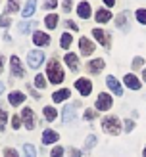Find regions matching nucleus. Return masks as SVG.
Here are the masks:
<instances>
[{"label": "nucleus", "mask_w": 146, "mask_h": 157, "mask_svg": "<svg viewBox=\"0 0 146 157\" xmlns=\"http://www.w3.org/2000/svg\"><path fill=\"white\" fill-rule=\"evenodd\" d=\"M102 130L106 132V134H110V136H117L123 130V124H121V121L115 115H106L102 119Z\"/></svg>", "instance_id": "nucleus-1"}, {"label": "nucleus", "mask_w": 146, "mask_h": 157, "mask_svg": "<svg viewBox=\"0 0 146 157\" xmlns=\"http://www.w3.org/2000/svg\"><path fill=\"white\" fill-rule=\"evenodd\" d=\"M46 71H48V78L52 84H60L64 82V69L60 67V61L56 58H52L48 61V67H46Z\"/></svg>", "instance_id": "nucleus-2"}, {"label": "nucleus", "mask_w": 146, "mask_h": 157, "mask_svg": "<svg viewBox=\"0 0 146 157\" xmlns=\"http://www.w3.org/2000/svg\"><path fill=\"white\" fill-rule=\"evenodd\" d=\"M112 105H113V98L108 92H100L96 98V105H94L96 111H110Z\"/></svg>", "instance_id": "nucleus-3"}, {"label": "nucleus", "mask_w": 146, "mask_h": 157, "mask_svg": "<svg viewBox=\"0 0 146 157\" xmlns=\"http://www.w3.org/2000/svg\"><path fill=\"white\" fill-rule=\"evenodd\" d=\"M75 88L79 90L81 96H89V94L92 92V82L89 81L87 77H81V78H77V81H75Z\"/></svg>", "instance_id": "nucleus-4"}, {"label": "nucleus", "mask_w": 146, "mask_h": 157, "mask_svg": "<svg viewBox=\"0 0 146 157\" xmlns=\"http://www.w3.org/2000/svg\"><path fill=\"white\" fill-rule=\"evenodd\" d=\"M42 61H44V54H42L41 50H31V52H29V56H27V63H29V67L37 69V67H41Z\"/></svg>", "instance_id": "nucleus-5"}, {"label": "nucleus", "mask_w": 146, "mask_h": 157, "mask_svg": "<svg viewBox=\"0 0 146 157\" xmlns=\"http://www.w3.org/2000/svg\"><path fill=\"white\" fill-rule=\"evenodd\" d=\"M92 36H94L96 40L104 46V48H112V38H110V35H108L106 31H102V29H92Z\"/></svg>", "instance_id": "nucleus-6"}, {"label": "nucleus", "mask_w": 146, "mask_h": 157, "mask_svg": "<svg viewBox=\"0 0 146 157\" xmlns=\"http://www.w3.org/2000/svg\"><path fill=\"white\" fill-rule=\"evenodd\" d=\"M106 84H108V88H110L115 96H123V86H121V82L113 75H108L106 77Z\"/></svg>", "instance_id": "nucleus-7"}, {"label": "nucleus", "mask_w": 146, "mask_h": 157, "mask_svg": "<svg viewBox=\"0 0 146 157\" xmlns=\"http://www.w3.org/2000/svg\"><path fill=\"white\" fill-rule=\"evenodd\" d=\"M21 119H23V123H25V128H29V130L35 128V113H33L31 107H25L21 111Z\"/></svg>", "instance_id": "nucleus-8"}, {"label": "nucleus", "mask_w": 146, "mask_h": 157, "mask_svg": "<svg viewBox=\"0 0 146 157\" xmlns=\"http://www.w3.org/2000/svg\"><path fill=\"white\" fill-rule=\"evenodd\" d=\"M106 67V61L102 59V58H96V59H90L89 63H87V69H89V73H92V75H98L102 69Z\"/></svg>", "instance_id": "nucleus-9"}, {"label": "nucleus", "mask_w": 146, "mask_h": 157, "mask_svg": "<svg viewBox=\"0 0 146 157\" xmlns=\"http://www.w3.org/2000/svg\"><path fill=\"white\" fill-rule=\"evenodd\" d=\"M79 48H81L83 56H90V54L94 52V42L89 40L87 36H83V38H79Z\"/></svg>", "instance_id": "nucleus-10"}, {"label": "nucleus", "mask_w": 146, "mask_h": 157, "mask_svg": "<svg viewBox=\"0 0 146 157\" xmlns=\"http://www.w3.org/2000/svg\"><path fill=\"white\" fill-rule=\"evenodd\" d=\"M123 82H125V86L131 88V90H140V86H142V82L138 81L133 73H127L125 77H123Z\"/></svg>", "instance_id": "nucleus-11"}, {"label": "nucleus", "mask_w": 146, "mask_h": 157, "mask_svg": "<svg viewBox=\"0 0 146 157\" xmlns=\"http://www.w3.org/2000/svg\"><path fill=\"white\" fill-rule=\"evenodd\" d=\"M77 13H79L81 19H89L92 15V8H90V4L87 2V0H83V2L77 6Z\"/></svg>", "instance_id": "nucleus-12"}, {"label": "nucleus", "mask_w": 146, "mask_h": 157, "mask_svg": "<svg viewBox=\"0 0 146 157\" xmlns=\"http://www.w3.org/2000/svg\"><path fill=\"white\" fill-rule=\"evenodd\" d=\"M115 25H117V29L121 31H129V12H121L117 17H115Z\"/></svg>", "instance_id": "nucleus-13"}, {"label": "nucleus", "mask_w": 146, "mask_h": 157, "mask_svg": "<svg viewBox=\"0 0 146 157\" xmlns=\"http://www.w3.org/2000/svg\"><path fill=\"white\" fill-rule=\"evenodd\" d=\"M10 63H12V73L15 75V77H25V69L21 67V61H19V58L18 56H12V59H10Z\"/></svg>", "instance_id": "nucleus-14"}, {"label": "nucleus", "mask_w": 146, "mask_h": 157, "mask_svg": "<svg viewBox=\"0 0 146 157\" xmlns=\"http://www.w3.org/2000/svg\"><path fill=\"white\" fill-rule=\"evenodd\" d=\"M77 105H79V104H73V105H65V107H64V111H61V113H64V115H61V121H64L65 124L71 123V121L75 119V107H77Z\"/></svg>", "instance_id": "nucleus-15"}, {"label": "nucleus", "mask_w": 146, "mask_h": 157, "mask_svg": "<svg viewBox=\"0 0 146 157\" xmlns=\"http://www.w3.org/2000/svg\"><path fill=\"white\" fill-rule=\"evenodd\" d=\"M58 132L56 130H52V128H46L42 132V144H56L58 142Z\"/></svg>", "instance_id": "nucleus-16"}, {"label": "nucleus", "mask_w": 146, "mask_h": 157, "mask_svg": "<svg viewBox=\"0 0 146 157\" xmlns=\"http://www.w3.org/2000/svg\"><path fill=\"white\" fill-rule=\"evenodd\" d=\"M33 42L37 46H48L50 44V36L46 33H41V31H37V33L33 35Z\"/></svg>", "instance_id": "nucleus-17"}, {"label": "nucleus", "mask_w": 146, "mask_h": 157, "mask_svg": "<svg viewBox=\"0 0 146 157\" xmlns=\"http://www.w3.org/2000/svg\"><path fill=\"white\" fill-rule=\"evenodd\" d=\"M69 96H71L69 88H61V90H58V92L52 94V100H54V104H60V101H65Z\"/></svg>", "instance_id": "nucleus-18"}, {"label": "nucleus", "mask_w": 146, "mask_h": 157, "mask_svg": "<svg viewBox=\"0 0 146 157\" xmlns=\"http://www.w3.org/2000/svg\"><path fill=\"white\" fill-rule=\"evenodd\" d=\"M65 63H67V67L71 69V71H77L79 69V58L75 56V54H65Z\"/></svg>", "instance_id": "nucleus-19"}, {"label": "nucleus", "mask_w": 146, "mask_h": 157, "mask_svg": "<svg viewBox=\"0 0 146 157\" xmlns=\"http://www.w3.org/2000/svg\"><path fill=\"white\" fill-rule=\"evenodd\" d=\"M94 19L98 23H108V21L112 19V12L110 10H102V8H100V10L96 12V15H94Z\"/></svg>", "instance_id": "nucleus-20"}, {"label": "nucleus", "mask_w": 146, "mask_h": 157, "mask_svg": "<svg viewBox=\"0 0 146 157\" xmlns=\"http://www.w3.org/2000/svg\"><path fill=\"white\" fill-rule=\"evenodd\" d=\"M35 8H37V0H27L25 8L21 10V15L23 17H31V15L35 13Z\"/></svg>", "instance_id": "nucleus-21"}, {"label": "nucleus", "mask_w": 146, "mask_h": 157, "mask_svg": "<svg viewBox=\"0 0 146 157\" xmlns=\"http://www.w3.org/2000/svg\"><path fill=\"white\" fill-rule=\"evenodd\" d=\"M8 100H10L12 105H21L23 101H25V94H21V92H12Z\"/></svg>", "instance_id": "nucleus-22"}, {"label": "nucleus", "mask_w": 146, "mask_h": 157, "mask_svg": "<svg viewBox=\"0 0 146 157\" xmlns=\"http://www.w3.org/2000/svg\"><path fill=\"white\" fill-rule=\"evenodd\" d=\"M58 15L56 13H50V15H46V19H44V23H46V27L48 29H56L58 27Z\"/></svg>", "instance_id": "nucleus-23"}, {"label": "nucleus", "mask_w": 146, "mask_h": 157, "mask_svg": "<svg viewBox=\"0 0 146 157\" xmlns=\"http://www.w3.org/2000/svg\"><path fill=\"white\" fill-rule=\"evenodd\" d=\"M71 40H73V36L69 35V33H64V35H61V40H60V46L64 50H67L69 46H71Z\"/></svg>", "instance_id": "nucleus-24"}, {"label": "nucleus", "mask_w": 146, "mask_h": 157, "mask_svg": "<svg viewBox=\"0 0 146 157\" xmlns=\"http://www.w3.org/2000/svg\"><path fill=\"white\" fill-rule=\"evenodd\" d=\"M56 109H54L52 105H46L44 107V117H46V121H54V119H56Z\"/></svg>", "instance_id": "nucleus-25"}, {"label": "nucleus", "mask_w": 146, "mask_h": 157, "mask_svg": "<svg viewBox=\"0 0 146 157\" xmlns=\"http://www.w3.org/2000/svg\"><path fill=\"white\" fill-rule=\"evenodd\" d=\"M135 15H136V21L140 23V25H146V10L144 8H138L135 12Z\"/></svg>", "instance_id": "nucleus-26"}, {"label": "nucleus", "mask_w": 146, "mask_h": 157, "mask_svg": "<svg viewBox=\"0 0 146 157\" xmlns=\"http://www.w3.org/2000/svg\"><path fill=\"white\" fill-rule=\"evenodd\" d=\"M37 151H35V147L31 146V144H23V157H35Z\"/></svg>", "instance_id": "nucleus-27"}, {"label": "nucleus", "mask_w": 146, "mask_h": 157, "mask_svg": "<svg viewBox=\"0 0 146 157\" xmlns=\"http://www.w3.org/2000/svg\"><path fill=\"white\" fill-rule=\"evenodd\" d=\"M96 146V136L94 134H89L87 140H85V150H92Z\"/></svg>", "instance_id": "nucleus-28"}, {"label": "nucleus", "mask_w": 146, "mask_h": 157, "mask_svg": "<svg viewBox=\"0 0 146 157\" xmlns=\"http://www.w3.org/2000/svg\"><path fill=\"white\" fill-rule=\"evenodd\" d=\"M46 84H48V82H46V78H44L42 75H37V77H35V86H37V88H41V90H42Z\"/></svg>", "instance_id": "nucleus-29"}, {"label": "nucleus", "mask_w": 146, "mask_h": 157, "mask_svg": "<svg viewBox=\"0 0 146 157\" xmlns=\"http://www.w3.org/2000/svg\"><path fill=\"white\" fill-rule=\"evenodd\" d=\"M83 117H85V121H92V119H96V117H98V113H96V109H87Z\"/></svg>", "instance_id": "nucleus-30"}, {"label": "nucleus", "mask_w": 146, "mask_h": 157, "mask_svg": "<svg viewBox=\"0 0 146 157\" xmlns=\"http://www.w3.org/2000/svg\"><path fill=\"white\" fill-rule=\"evenodd\" d=\"M6 121H8V113L4 111L2 107H0V130L6 128Z\"/></svg>", "instance_id": "nucleus-31"}, {"label": "nucleus", "mask_w": 146, "mask_h": 157, "mask_svg": "<svg viewBox=\"0 0 146 157\" xmlns=\"http://www.w3.org/2000/svg\"><path fill=\"white\" fill-rule=\"evenodd\" d=\"M135 128V121L133 119H125V123H123V130L125 132H133Z\"/></svg>", "instance_id": "nucleus-32"}, {"label": "nucleus", "mask_w": 146, "mask_h": 157, "mask_svg": "<svg viewBox=\"0 0 146 157\" xmlns=\"http://www.w3.org/2000/svg\"><path fill=\"white\" fill-rule=\"evenodd\" d=\"M144 65V58H140V56H136L135 59H133V69L136 71V69H140Z\"/></svg>", "instance_id": "nucleus-33"}, {"label": "nucleus", "mask_w": 146, "mask_h": 157, "mask_svg": "<svg viewBox=\"0 0 146 157\" xmlns=\"http://www.w3.org/2000/svg\"><path fill=\"white\" fill-rule=\"evenodd\" d=\"M61 155H64V147H61V146H56L50 151V157H61Z\"/></svg>", "instance_id": "nucleus-34"}, {"label": "nucleus", "mask_w": 146, "mask_h": 157, "mask_svg": "<svg viewBox=\"0 0 146 157\" xmlns=\"http://www.w3.org/2000/svg\"><path fill=\"white\" fill-rule=\"evenodd\" d=\"M19 6H18V0H8V12H18Z\"/></svg>", "instance_id": "nucleus-35"}, {"label": "nucleus", "mask_w": 146, "mask_h": 157, "mask_svg": "<svg viewBox=\"0 0 146 157\" xmlns=\"http://www.w3.org/2000/svg\"><path fill=\"white\" fill-rule=\"evenodd\" d=\"M58 6V0H44V8L46 10H54Z\"/></svg>", "instance_id": "nucleus-36"}, {"label": "nucleus", "mask_w": 146, "mask_h": 157, "mask_svg": "<svg viewBox=\"0 0 146 157\" xmlns=\"http://www.w3.org/2000/svg\"><path fill=\"white\" fill-rule=\"evenodd\" d=\"M12 124H14V128H21V117L19 115H14L12 117Z\"/></svg>", "instance_id": "nucleus-37"}, {"label": "nucleus", "mask_w": 146, "mask_h": 157, "mask_svg": "<svg viewBox=\"0 0 146 157\" xmlns=\"http://www.w3.org/2000/svg\"><path fill=\"white\" fill-rule=\"evenodd\" d=\"M4 157H18V151H15L14 147H6V150H4Z\"/></svg>", "instance_id": "nucleus-38"}, {"label": "nucleus", "mask_w": 146, "mask_h": 157, "mask_svg": "<svg viewBox=\"0 0 146 157\" xmlns=\"http://www.w3.org/2000/svg\"><path fill=\"white\" fill-rule=\"evenodd\" d=\"M29 29H31V21H23V23H19V31H21V33H27Z\"/></svg>", "instance_id": "nucleus-39"}, {"label": "nucleus", "mask_w": 146, "mask_h": 157, "mask_svg": "<svg viewBox=\"0 0 146 157\" xmlns=\"http://www.w3.org/2000/svg\"><path fill=\"white\" fill-rule=\"evenodd\" d=\"M10 15H2V17H0V27H8L10 25Z\"/></svg>", "instance_id": "nucleus-40"}, {"label": "nucleus", "mask_w": 146, "mask_h": 157, "mask_svg": "<svg viewBox=\"0 0 146 157\" xmlns=\"http://www.w3.org/2000/svg\"><path fill=\"white\" fill-rule=\"evenodd\" d=\"M69 157H81V150H77V147H69Z\"/></svg>", "instance_id": "nucleus-41"}, {"label": "nucleus", "mask_w": 146, "mask_h": 157, "mask_svg": "<svg viewBox=\"0 0 146 157\" xmlns=\"http://www.w3.org/2000/svg\"><path fill=\"white\" fill-rule=\"evenodd\" d=\"M61 8H64V12H69L71 10V0H64V6Z\"/></svg>", "instance_id": "nucleus-42"}, {"label": "nucleus", "mask_w": 146, "mask_h": 157, "mask_svg": "<svg viewBox=\"0 0 146 157\" xmlns=\"http://www.w3.org/2000/svg\"><path fill=\"white\" fill-rule=\"evenodd\" d=\"M65 25H67V29H71V31H77V29H79V27H77V25H75V23H73L71 19H69V21L65 23Z\"/></svg>", "instance_id": "nucleus-43"}, {"label": "nucleus", "mask_w": 146, "mask_h": 157, "mask_svg": "<svg viewBox=\"0 0 146 157\" xmlns=\"http://www.w3.org/2000/svg\"><path fill=\"white\" fill-rule=\"evenodd\" d=\"M102 2L108 6V8H112V6H115V0H102Z\"/></svg>", "instance_id": "nucleus-44"}, {"label": "nucleus", "mask_w": 146, "mask_h": 157, "mask_svg": "<svg viewBox=\"0 0 146 157\" xmlns=\"http://www.w3.org/2000/svg\"><path fill=\"white\" fill-rule=\"evenodd\" d=\"M142 81H144V82H146V67H144V69H142Z\"/></svg>", "instance_id": "nucleus-45"}, {"label": "nucleus", "mask_w": 146, "mask_h": 157, "mask_svg": "<svg viewBox=\"0 0 146 157\" xmlns=\"http://www.w3.org/2000/svg\"><path fill=\"white\" fill-rule=\"evenodd\" d=\"M2 90H4V84H2V82H0V94H2Z\"/></svg>", "instance_id": "nucleus-46"}, {"label": "nucleus", "mask_w": 146, "mask_h": 157, "mask_svg": "<svg viewBox=\"0 0 146 157\" xmlns=\"http://www.w3.org/2000/svg\"><path fill=\"white\" fill-rule=\"evenodd\" d=\"M142 157H146V146H144V150H142Z\"/></svg>", "instance_id": "nucleus-47"}, {"label": "nucleus", "mask_w": 146, "mask_h": 157, "mask_svg": "<svg viewBox=\"0 0 146 157\" xmlns=\"http://www.w3.org/2000/svg\"><path fill=\"white\" fill-rule=\"evenodd\" d=\"M0 73H2V59H0Z\"/></svg>", "instance_id": "nucleus-48"}]
</instances>
